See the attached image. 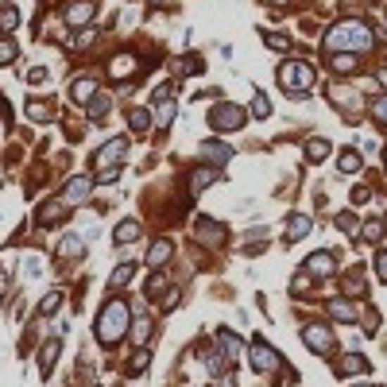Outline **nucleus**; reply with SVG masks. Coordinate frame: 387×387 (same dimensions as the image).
<instances>
[{
  "label": "nucleus",
  "instance_id": "obj_32",
  "mask_svg": "<svg viewBox=\"0 0 387 387\" xmlns=\"http://www.w3.org/2000/svg\"><path fill=\"white\" fill-rule=\"evenodd\" d=\"M217 337H221V345H224V353H229V360H240V341H236V333H229V329H217Z\"/></svg>",
  "mask_w": 387,
  "mask_h": 387
},
{
  "label": "nucleus",
  "instance_id": "obj_27",
  "mask_svg": "<svg viewBox=\"0 0 387 387\" xmlns=\"http://www.w3.org/2000/svg\"><path fill=\"white\" fill-rule=\"evenodd\" d=\"M82 252H85V240L82 236H62V244H58L62 260H74V255H82Z\"/></svg>",
  "mask_w": 387,
  "mask_h": 387
},
{
  "label": "nucleus",
  "instance_id": "obj_10",
  "mask_svg": "<svg viewBox=\"0 0 387 387\" xmlns=\"http://www.w3.org/2000/svg\"><path fill=\"white\" fill-rule=\"evenodd\" d=\"M198 240L201 244H224L229 240V229H224L221 221H209V217H198Z\"/></svg>",
  "mask_w": 387,
  "mask_h": 387
},
{
  "label": "nucleus",
  "instance_id": "obj_35",
  "mask_svg": "<svg viewBox=\"0 0 387 387\" xmlns=\"http://www.w3.org/2000/svg\"><path fill=\"white\" fill-rule=\"evenodd\" d=\"M128 116H132V132H139V136L151 128V113H147V108H132Z\"/></svg>",
  "mask_w": 387,
  "mask_h": 387
},
{
  "label": "nucleus",
  "instance_id": "obj_25",
  "mask_svg": "<svg viewBox=\"0 0 387 387\" xmlns=\"http://www.w3.org/2000/svg\"><path fill=\"white\" fill-rule=\"evenodd\" d=\"M383 240V221H364L360 224V244H379Z\"/></svg>",
  "mask_w": 387,
  "mask_h": 387
},
{
  "label": "nucleus",
  "instance_id": "obj_5",
  "mask_svg": "<svg viewBox=\"0 0 387 387\" xmlns=\"http://www.w3.org/2000/svg\"><path fill=\"white\" fill-rule=\"evenodd\" d=\"M302 341H306V348H310V353H317V356H329L333 348H337V337H333L322 322H310L306 329H302Z\"/></svg>",
  "mask_w": 387,
  "mask_h": 387
},
{
  "label": "nucleus",
  "instance_id": "obj_17",
  "mask_svg": "<svg viewBox=\"0 0 387 387\" xmlns=\"http://www.w3.org/2000/svg\"><path fill=\"white\" fill-rule=\"evenodd\" d=\"M136 74V54H116L113 62H108V77H116V82H120V77H132Z\"/></svg>",
  "mask_w": 387,
  "mask_h": 387
},
{
  "label": "nucleus",
  "instance_id": "obj_3",
  "mask_svg": "<svg viewBox=\"0 0 387 387\" xmlns=\"http://www.w3.org/2000/svg\"><path fill=\"white\" fill-rule=\"evenodd\" d=\"M279 85H286L291 97H306V89L314 85V66L302 62V58H286L283 66H279Z\"/></svg>",
  "mask_w": 387,
  "mask_h": 387
},
{
  "label": "nucleus",
  "instance_id": "obj_7",
  "mask_svg": "<svg viewBox=\"0 0 387 387\" xmlns=\"http://www.w3.org/2000/svg\"><path fill=\"white\" fill-rule=\"evenodd\" d=\"M93 12H97L93 0H70L66 12H62V23H66V27H85V23L93 20Z\"/></svg>",
  "mask_w": 387,
  "mask_h": 387
},
{
  "label": "nucleus",
  "instance_id": "obj_46",
  "mask_svg": "<svg viewBox=\"0 0 387 387\" xmlns=\"http://www.w3.org/2000/svg\"><path fill=\"white\" fill-rule=\"evenodd\" d=\"M27 82H31V85L46 82V70H43V66H31V70H27Z\"/></svg>",
  "mask_w": 387,
  "mask_h": 387
},
{
  "label": "nucleus",
  "instance_id": "obj_33",
  "mask_svg": "<svg viewBox=\"0 0 387 387\" xmlns=\"http://www.w3.org/2000/svg\"><path fill=\"white\" fill-rule=\"evenodd\" d=\"M337 167H341V175H356V170L364 167V159H360V151H345L337 159Z\"/></svg>",
  "mask_w": 387,
  "mask_h": 387
},
{
  "label": "nucleus",
  "instance_id": "obj_9",
  "mask_svg": "<svg viewBox=\"0 0 387 387\" xmlns=\"http://www.w3.org/2000/svg\"><path fill=\"white\" fill-rule=\"evenodd\" d=\"M252 368L255 372H271V368H279V353L267 345L263 337H255L252 341Z\"/></svg>",
  "mask_w": 387,
  "mask_h": 387
},
{
  "label": "nucleus",
  "instance_id": "obj_4",
  "mask_svg": "<svg viewBox=\"0 0 387 387\" xmlns=\"http://www.w3.org/2000/svg\"><path fill=\"white\" fill-rule=\"evenodd\" d=\"M248 120V113L240 105H232V101H221V105H213V113H209V128L217 132H240Z\"/></svg>",
  "mask_w": 387,
  "mask_h": 387
},
{
  "label": "nucleus",
  "instance_id": "obj_34",
  "mask_svg": "<svg viewBox=\"0 0 387 387\" xmlns=\"http://www.w3.org/2000/svg\"><path fill=\"white\" fill-rule=\"evenodd\" d=\"M252 116H255V120H271V101H267V93H255V97H252Z\"/></svg>",
  "mask_w": 387,
  "mask_h": 387
},
{
  "label": "nucleus",
  "instance_id": "obj_31",
  "mask_svg": "<svg viewBox=\"0 0 387 387\" xmlns=\"http://www.w3.org/2000/svg\"><path fill=\"white\" fill-rule=\"evenodd\" d=\"M368 116H372L376 124H387V93H379V97L368 101Z\"/></svg>",
  "mask_w": 387,
  "mask_h": 387
},
{
  "label": "nucleus",
  "instance_id": "obj_11",
  "mask_svg": "<svg viewBox=\"0 0 387 387\" xmlns=\"http://www.w3.org/2000/svg\"><path fill=\"white\" fill-rule=\"evenodd\" d=\"M70 217V205L62 198H54V201H46L43 205V213H39V224H43V229H51V224H62Z\"/></svg>",
  "mask_w": 387,
  "mask_h": 387
},
{
  "label": "nucleus",
  "instance_id": "obj_51",
  "mask_svg": "<svg viewBox=\"0 0 387 387\" xmlns=\"http://www.w3.org/2000/svg\"><path fill=\"white\" fill-rule=\"evenodd\" d=\"M271 4H291V0H271Z\"/></svg>",
  "mask_w": 387,
  "mask_h": 387
},
{
  "label": "nucleus",
  "instance_id": "obj_48",
  "mask_svg": "<svg viewBox=\"0 0 387 387\" xmlns=\"http://www.w3.org/2000/svg\"><path fill=\"white\" fill-rule=\"evenodd\" d=\"M144 368H147V356H136V360L128 364V376H139Z\"/></svg>",
  "mask_w": 387,
  "mask_h": 387
},
{
  "label": "nucleus",
  "instance_id": "obj_54",
  "mask_svg": "<svg viewBox=\"0 0 387 387\" xmlns=\"http://www.w3.org/2000/svg\"><path fill=\"white\" fill-rule=\"evenodd\" d=\"M0 4H4V0H0Z\"/></svg>",
  "mask_w": 387,
  "mask_h": 387
},
{
  "label": "nucleus",
  "instance_id": "obj_1",
  "mask_svg": "<svg viewBox=\"0 0 387 387\" xmlns=\"http://www.w3.org/2000/svg\"><path fill=\"white\" fill-rule=\"evenodd\" d=\"M322 46L329 54H341V51H353V54H364L376 46V35L364 20H337L329 31L322 35Z\"/></svg>",
  "mask_w": 387,
  "mask_h": 387
},
{
  "label": "nucleus",
  "instance_id": "obj_47",
  "mask_svg": "<svg viewBox=\"0 0 387 387\" xmlns=\"http://www.w3.org/2000/svg\"><path fill=\"white\" fill-rule=\"evenodd\" d=\"M376 275L387 283V252H379V255H376Z\"/></svg>",
  "mask_w": 387,
  "mask_h": 387
},
{
  "label": "nucleus",
  "instance_id": "obj_53",
  "mask_svg": "<svg viewBox=\"0 0 387 387\" xmlns=\"http://www.w3.org/2000/svg\"><path fill=\"white\" fill-rule=\"evenodd\" d=\"M383 163H387V155H383Z\"/></svg>",
  "mask_w": 387,
  "mask_h": 387
},
{
  "label": "nucleus",
  "instance_id": "obj_14",
  "mask_svg": "<svg viewBox=\"0 0 387 387\" xmlns=\"http://www.w3.org/2000/svg\"><path fill=\"white\" fill-rule=\"evenodd\" d=\"M333 372H337V376H360V372H368V360H364L360 353H345L333 364Z\"/></svg>",
  "mask_w": 387,
  "mask_h": 387
},
{
  "label": "nucleus",
  "instance_id": "obj_52",
  "mask_svg": "<svg viewBox=\"0 0 387 387\" xmlns=\"http://www.w3.org/2000/svg\"><path fill=\"white\" fill-rule=\"evenodd\" d=\"M356 387H376V383H356Z\"/></svg>",
  "mask_w": 387,
  "mask_h": 387
},
{
  "label": "nucleus",
  "instance_id": "obj_28",
  "mask_svg": "<svg viewBox=\"0 0 387 387\" xmlns=\"http://www.w3.org/2000/svg\"><path fill=\"white\" fill-rule=\"evenodd\" d=\"M54 360H58V341H46L43 353H39V372H43V376H51V364Z\"/></svg>",
  "mask_w": 387,
  "mask_h": 387
},
{
  "label": "nucleus",
  "instance_id": "obj_42",
  "mask_svg": "<svg viewBox=\"0 0 387 387\" xmlns=\"http://www.w3.org/2000/svg\"><path fill=\"white\" fill-rule=\"evenodd\" d=\"M175 70H178L182 77H190V74H198V70H201V58H182Z\"/></svg>",
  "mask_w": 387,
  "mask_h": 387
},
{
  "label": "nucleus",
  "instance_id": "obj_38",
  "mask_svg": "<svg viewBox=\"0 0 387 387\" xmlns=\"http://www.w3.org/2000/svg\"><path fill=\"white\" fill-rule=\"evenodd\" d=\"M15 54H20V51H15V43H12V39H0V66H12V62H15Z\"/></svg>",
  "mask_w": 387,
  "mask_h": 387
},
{
  "label": "nucleus",
  "instance_id": "obj_21",
  "mask_svg": "<svg viewBox=\"0 0 387 387\" xmlns=\"http://www.w3.org/2000/svg\"><path fill=\"white\" fill-rule=\"evenodd\" d=\"M70 97H74L77 105L93 101V97H97V82H93V77H74V89H70Z\"/></svg>",
  "mask_w": 387,
  "mask_h": 387
},
{
  "label": "nucleus",
  "instance_id": "obj_13",
  "mask_svg": "<svg viewBox=\"0 0 387 387\" xmlns=\"http://www.w3.org/2000/svg\"><path fill=\"white\" fill-rule=\"evenodd\" d=\"M201 155H205V163H213V167H224V163L232 159V147L221 144V139H205V144H201Z\"/></svg>",
  "mask_w": 387,
  "mask_h": 387
},
{
  "label": "nucleus",
  "instance_id": "obj_20",
  "mask_svg": "<svg viewBox=\"0 0 387 387\" xmlns=\"http://www.w3.org/2000/svg\"><path fill=\"white\" fill-rule=\"evenodd\" d=\"M170 255H175V244L170 240H155L151 248H147V267H159V263H167Z\"/></svg>",
  "mask_w": 387,
  "mask_h": 387
},
{
  "label": "nucleus",
  "instance_id": "obj_2",
  "mask_svg": "<svg viewBox=\"0 0 387 387\" xmlns=\"http://www.w3.org/2000/svg\"><path fill=\"white\" fill-rule=\"evenodd\" d=\"M132 329V306L124 298H108L105 310L97 317V341L105 348H113L116 341H124V333Z\"/></svg>",
  "mask_w": 387,
  "mask_h": 387
},
{
  "label": "nucleus",
  "instance_id": "obj_30",
  "mask_svg": "<svg viewBox=\"0 0 387 387\" xmlns=\"http://www.w3.org/2000/svg\"><path fill=\"white\" fill-rule=\"evenodd\" d=\"M132 345H147V337H151V317H144V314H139V322L136 325H132Z\"/></svg>",
  "mask_w": 387,
  "mask_h": 387
},
{
  "label": "nucleus",
  "instance_id": "obj_41",
  "mask_svg": "<svg viewBox=\"0 0 387 387\" xmlns=\"http://www.w3.org/2000/svg\"><path fill=\"white\" fill-rule=\"evenodd\" d=\"M15 23H20V12H15V8H4V12H0V31H12Z\"/></svg>",
  "mask_w": 387,
  "mask_h": 387
},
{
  "label": "nucleus",
  "instance_id": "obj_6",
  "mask_svg": "<svg viewBox=\"0 0 387 387\" xmlns=\"http://www.w3.org/2000/svg\"><path fill=\"white\" fill-rule=\"evenodd\" d=\"M124 155H128V139H124V136H116V139H108V144L101 147L97 155H93V167H97V170H108L113 163H120Z\"/></svg>",
  "mask_w": 387,
  "mask_h": 387
},
{
  "label": "nucleus",
  "instance_id": "obj_36",
  "mask_svg": "<svg viewBox=\"0 0 387 387\" xmlns=\"http://www.w3.org/2000/svg\"><path fill=\"white\" fill-rule=\"evenodd\" d=\"M132 271H136V267H132V263H120V267H116L113 275H108V286H113V291H116V286H128Z\"/></svg>",
  "mask_w": 387,
  "mask_h": 387
},
{
  "label": "nucleus",
  "instance_id": "obj_19",
  "mask_svg": "<svg viewBox=\"0 0 387 387\" xmlns=\"http://www.w3.org/2000/svg\"><path fill=\"white\" fill-rule=\"evenodd\" d=\"M329 317L333 322H360V310L356 306H348V298H337V302H329Z\"/></svg>",
  "mask_w": 387,
  "mask_h": 387
},
{
  "label": "nucleus",
  "instance_id": "obj_39",
  "mask_svg": "<svg viewBox=\"0 0 387 387\" xmlns=\"http://www.w3.org/2000/svg\"><path fill=\"white\" fill-rule=\"evenodd\" d=\"M310 283H314V275H310V271H306V275H294L291 279V294H294V298H298V294H306Z\"/></svg>",
  "mask_w": 387,
  "mask_h": 387
},
{
  "label": "nucleus",
  "instance_id": "obj_37",
  "mask_svg": "<svg viewBox=\"0 0 387 387\" xmlns=\"http://www.w3.org/2000/svg\"><path fill=\"white\" fill-rule=\"evenodd\" d=\"M263 43H267L271 51H291V39L279 35V31H263Z\"/></svg>",
  "mask_w": 387,
  "mask_h": 387
},
{
  "label": "nucleus",
  "instance_id": "obj_18",
  "mask_svg": "<svg viewBox=\"0 0 387 387\" xmlns=\"http://www.w3.org/2000/svg\"><path fill=\"white\" fill-rule=\"evenodd\" d=\"M217 178H221V170H217V167H198L190 175V194H201L205 186H213Z\"/></svg>",
  "mask_w": 387,
  "mask_h": 387
},
{
  "label": "nucleus",
  "instance_id": "obj_49",
  "mask_svg": "<svg viewBox=\"0 0 387 387\" xmlns=\"http://www.w3.org/2000/svg\"><path fill=\"white\" fill-rule=\"evenodd\" d=\"M170 116H175V105L167 101V105L159 108V116H155V120H159V124H170Z\"/></svg>",
  "mask_w": 387,
  "mask_h": 387
},
{
  "label": "nucleus",
  "instance_id": "obj_45",
  "mask_svg": "<svg viewBox=\"0 0 387 387\" xmlns=\"http://www.w3.org/2000/svg\"><path fill=\"white\" fill-rule=\"evenodd\" d=\"M368 198H372V190H368V186H353V201H356V205H364Z\"/></svg>",
  "mask_w": 387,
  "mask_h": 387
},
{
  "label": "nucleus",
  "instance_id": "obj_50",
  "mask_svg": "<svg viewBox=\"0 0 387 387\" xmlns=\"http://www.w3.org/2000/svg\"><path fill=\"white\" fill-rule=\"evenodd\" d=\"M376 82H379V85H387V66H383V70H376Z\"/></svg>",
  "mask_w": 387,
  "mask_h": 387
},
{
  "label": "nucleus",
  "instance_id": "obj_24",
  "mask_svg": "<svg viewBox=\"0 0 387 387\" xmlns=\"http://www.w3.org/2000/svg\"><path fill=\"white\" fill-rule=\"evenodd\" d=\"M108 108H113V97H108V93H97V97L89 101V116H93V120H108Z\"/></svg>",
  "mask_w": 387,
  "mask_h": 387
},
{
  "label": "nucleus",
  "instance_id": "obj_43",
  "mask_svg": "<svg viewBox=\"0 0 387 387\" xmlns=\"http://www.w3.org/2000/svg\"><path fill=\"white\" fill-rule=\"evenodd\" d=\"M163 291H167V275H155L151 283L144 286V294H151V298H155V294H163Z\"/></svg>",
  "mask_w": 387,
  "mask_h": 387
},
{
  "label": "nucleus",
  "instance_id": "obj_15",
  "mask_svg": "<svg viewBox=\"0 0 387 387\" xmlns=\"http://www.w3.org/2000/svg\"><path fill=\"white\" fill-rule=\"evenodd\" d=\"M314 229V221H310L306 213H291V221H286V244H294V240H302L306 232Z\"/></svg>",
  "mask_w": 387,
  "mask_h": 387
},
{
  "label": "nucleus",
  "instance_id": "obj_26",
  "mask_svg": "<svg viewBox=\"0 0 387 387\" xmlns=\"http://www.w3.org/2000/svg\"><path fill=\"white\" fill-rule=\"evenodd\" d=\"M27 116L35 124H46V120H54V108L46 105V101H27Z\"/></svg>",
  "mask_w": 387,
  "mask_h": 387
},
{
  "label": "nucleus",
  "instance_id": "obj_22",
  "mask_svg": "<svg viewBox=\"0 0 387 387\" xmlns=\"http://www.w3.org/2000/svg\"><path fill=\"white\" fill-rule=\"evenodd\" d=\"M329 66H333V74H356V70H360V58H356V54H329Z\"/></svg>",
  "mask_w": 387,
  "mask_h": 387
},
{
  "label": "nucleus",
  "instance_id": "obj_23",
  "mask_svg": "<svg viewBox=\"0 0 387 387\" xmlns=\"http://www.w3.org/2000/svg\"><path fill=\"white\" fill-rule=\"evenodd\" d=\"M113 240H116V244H132V240H139V221H132V217H128V221H120L113 229Z\"/></svg>",
  "mask_w": 387,
  "mask_h": 387
},
{
  "label": "nucleus",
  "instance_id": "obj_8",
  "mask_svg": "<svg viewBox=\"0 0 387 387\" xmlns=\"http://www.w3.org/2000/svg\"><path fill=\"white\" fill-rule=\"evenodd\" d=\"M333 267H337V255H333L329 248H322V252H310V255H306V263H302V271H310L314 279L333 275Z\"/></svg>",
  "mask_w": 387,
  "mask_h": 387
},
{
  "label": "nucleus",
  "instance_id": "obj_12",
  "mask_svg": "<svg viewBox=\"0 0 387 387\" xmlns=\"http://www.w3.org/2000/svg\"><path fill=\"white\" fill-rule=\"evenodd\" d=\"M89 190H93V178H70L66 190H62V201H66V205H77V201L89 198Z\"/></svg>",
  "mask_w": 387,
  "mask_h": 387
},
{
  "label": "nucleus",
  "instance_id": "obj_29",
  "mask_svg": "<svg viewBox=\"0 0 387 387\" xmlns=\"http://www.w3.org/2000/svg\"><path fill=\"white\" fill-rule=\"evenodd\" d=\"M329 159V144L325 139H310L306 144V163H325Z\"/></svg>",
  "mask_w": 387,
  "mask_h": 387
},
{
  "label": "nucleus",
  "instance_id": "obj_16",
  "mask_svg": "<svg viewBox=\"0 0 387 387\" xmlns=\"http://www.w3.org/2000/svg\"><path fill=\"white\" fill-rule=\"evenodd\" d=\"M341 286H345V294H353V298H364L368 294V279H364L360 267H353L345 279H341Z\"/></svg>",
  "mask_w": 387,
  "mask_h": 387
},
{
  "label": "nucleus",
  "instance_id": "obj_40",
  "mask_svg": "<svg viewBox=\"0 0 387 387\" xmlns=\"http://www.w3.org/2000/svg\"><path fill=\"white\" fill-rule=\"evenodd\" d=\"M58 306H62V294H58V291H51V294L43 298V306H39V314H43V317H51Z\"/></svg>",
  "mask_w": 387,
  "mask_h": 387
},
{
  "label": "nucleus",
  "instance_id": "obj_44",
  "mask_svg": "<svg viewBox=\"0 0 387 387\" xmlns=\"http://www.w3.org/2000/svg\"><path fill=\"white\" fill-rule=\"evenodd\" d=\"M333 224H337L341 232H353V229H356V224H360V221H356V213H341V217H337V221H333Z\"/></svg>",
  "mask_w": 387,
  "mask_h": 387
}]
</instances>
